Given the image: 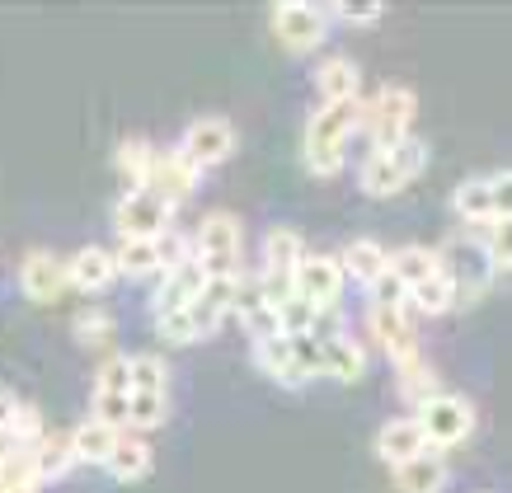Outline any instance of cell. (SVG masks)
Masks as SVG:
<instances>
[{"label":"cell","mask_w":512,"mask_h":493,"mask_svg":"<svg viewBox=\"0 0 512 493\" xmlns=\"http://www.w3.org/2000/svg\"><path fill=\"white\" fill-rule=\"evenodd\" d=\"M362 127V104H320L306 118V141H301V160L311 174H339L348 137Z\"/></svg>","instance_id":"cell-1"},{"label":"cell","mask_w":512,"mask_h":493,"mask_svg":"<svg viewBox=\"0 0 512 493\" xmlns=\"http://www.w3.org/2000/svg\"><path fill=\"white\" fill-rule=\"evenodd\" d=\"M113 263H118V273H127V278H156V273H165L160 240H123Z\"/></svg>","instance_id":"cell-26"},{"label":"cell","mask_w":512,"mask_h":493,"mask_svg":"<svg viewBox=\"0 0 512 493\" xmlns=\"http://www.w3.org/2000/svg\"><path fill=\"white\" fill-rule=\"evenodd\" d=\"M19 414V400L10 395V390H0V437H10V423H15Z\"/></svg>","instance_id":"cell-40"},{"label":"cell","mask_w":512,"mask_h":493,"mask_svg":"<svg viewBox=\"0 0 512 493\" xmlns=\"http://www.w3.org/2000/svg\"><path fill=\"white\" fill-rule=\"evenodd\" d=\"M339 263H343V273L357 278L367 292L390 278V249L381 245V240H353V245L339 254Z\"/></svg>","instance_id":"cell-16"},{"label":"cell","mask_w":512,"mask_h":493,"mask_svg":"<svg viewBox=\"0 0 512 493\" xmlns=\"http://www.w3.org/2000/svg\"><path fill=\"white\" fill-rule=\"evenodd\" d=\"M76 334L85 343H99V339H109V334H113V320L104 315V310H85V315L76 320Z\"/></svg>","instance_id":"cell-37"},{"label":"cell","mask_w":512,"mask_h":493,"mask_svg":"<svg viewBox=\"0 0 512 493\" xmlns=\"http://www.w3.org/2000/svg\"><path fill=\"white\" fill-rule=\"evenodd\" d=\"M179 151H184V160L188 165H198V170L221 165V160L235 151V127L226 123V118H198V123H188Z\"/></svg>","instance_id":"cell-11"},{"label":"cell","mask_w":512,"mask_h":493,"mask_svg":"<svg viewBox=\"0 0 512 493\" xmlns=\"http://www.w3.org/2000/svg\"><path fill=\"white\" fill-rule=\"evenodd\" d=\"M254 362L278 381V386H306L315 376H325V343L315 334H282V339L254 343Z\"/></svg>","instance_id":"cell-3"},{"label":"cell","mask_w":512,"mask_h":493,"mask_svg":"<svg viewBox=\"0 0 512 493\" xmlns=\"http://www.w3.org/2000/svg\"><path fill=\"white\" fill-rule=\"evenodd\" d=\"M451 212L470 221V226H489L494 221V198H489V174H470L451 188Z\"/></svg>","instance_id":"cell-22"},{"label":"cell","mask_w":512,"mask_h":493,"mask_svg":"<svg viewBox=\"0 0 512 493\" xmlns=\"http://www.w3.org/2000/svg\"><path fill=\"white\" fill-rule=\"evenodd\" d=\"M325 376H339V381H357L367 371V348L353 339V334H325Z\"/></svg>","instance_id":"cell-24"},{"label":"cell","mask_w":512,"mask_h":493,"mask_svg":"<svg viewBox=\"0 0 512 493\" xmlns=\"http://www.w3.org/2000/svg\"><path fill=\"white\" fill-rule=\"evenodd\" d=\"M343 263L334 254H306L296 263V296H306L315 310H339L343 301Z\"/></svg>","instance_id":"cell-9"},{"label":"cell","mask_w":512,"mask_h":493,"mask_svg":"<svg viewBox=\"0 0 512 493\" xmlns=\"http://www.w3.org/2000/svg\"><path fill=\"white\" fill-rule=\"evenodd\" d=\"M428 447V437H423L419 418L404 414V418H390V423H381V432H376V456L390 465V470H400V465H409L414 456H423Z\"/></svg>","instance_id":"cell-12"},{"label":"cell","mask_w":512,"mask_h":493,"mask_svg":"<svg viewBox=\"0 0 512 493\" xmlns=\"http://www.w3.org/2000/svg\"><path fill=\"white\" fill-rule=\"evenodd\" d=\"M19 282H24V292L33 296V301H57L62 296V287L71 278H66V263L57 259V254H29L24 259V273H19Z\"/></svg>","instance_id":"cell-18"},{"label":"cell","mask_w":512,"mask_h":493,"mask_svg":"<svg viewBox=\"0 0 512 493\" xmlns=\"http://www.w3.org/2000/svg\"><path fill=\"white\" fill-rule=\"evenodd\" d=\"M5 456H10V437H0V470H5Z\"/></svg>","instance_id":"cell-41"},{"label":"cell","mask_w":512,"mask_h":493,"mask_svg":"<svg viewBox=\"0 0 512 493\" xmlns=\"http://www.w3.org/2000/svg\"><path fill=\"white\" fill-rule=\"evenodd\" d=\"M118 437H123L118 428L99 423V418H85V423L71 432V451H76L80 465H109L113 447H118Z\"/></svg>","instance_id":"cell-23"},{"label":"cell","mask_w":512,"mask_h":493,"mask_svg":"<svg viewBox=\"0 0 512 493\" xmlns=\"http://www.w3.org/2000/svg\"><path fill=\"white\" fill-rule=\"evenodd\" d=\"M146 470H151V447H146V437L123 432L118 447H113V456H109V475L123 479V484H132V479H141Z\"/></svg>","instance_id":"cell-25"},{"label":"cell","mask_w":512,"mask_h":493,"mask_svg":"<svg viewBox=\"0 0 512 493\" xmlns=\"http://www.w3.org/2000/svg\"><path fill=\"white\" fill-rule=\"evenodd\" d=\"M442 484H447V451H423V456L395 470L400 493H442Z\"/></svg>","instance_id":"cell-19"},{"label":"cell","mask_w":512,"mask_h":493,"mask_svg":"<svg viewBox=\"0 0 512 493\" xmlns=\"http://www.w3.org/2000/svg\"><path fill=\"white\" fill-rule=\"evenodd\" d=\"M170 414L165 395H132V428H160Z\"/></svg>","instance_id":"cell-34"},{"label":"cell","mask_w":512,"mask_h":493,"mask_svg":"<svg viewBox=\"0 0 512 493\" xmlns=\"http://www.w3.org/2000/svg\"><path fill=\"white\" fill-rule=\"evenodd\" d=\"M437 254H442V273H447L451 287H456V306H470V301H480V296L489 292L494 259H489L484 240H475V235H451L447 249H437Z\"/></svg>","instance_id":"cell-4"},{"label":"cell","mask_w":512,"mask_h":493,"mask_svg":"<svg viewBox=\"0 0 512 493\" xmlns=\"http://www.w3.org/2000/svg\"><path fill=\"white\" fill-rule=\"evenodd\" d=\"M428 165V146L419 137H404L395 146H381V151H367L362 160V170H357V184L367 198H390V193H400L409 188L414 179L423 174Z\"/></svg>","instance_id":"cell-2"},{"label":"cell","mask_w":512,"mask_h":493,"mask_svg":"<svg viewBox=\"0 0 512 493\" xmlns=\"http://www.w3.org/2000/svg\"><path fill=\"white\" fill-rule=\"evenodd\" d=\"M240 221L231 212H212L193 235V259L202 263L207 278H240Z\"/></svg>","instance_id":"cell-7"},{"label":"cell","mask_w":512,"mask_h":493,"mask_svg":"<svg viewBox=\"0 0 512 493\" xmlns=\"http://www.w3.org/2000/svg\"><path fill=\"white\" fill-rule=\"evenodd\" d=\"M414 108H419V99H414V90H404V85H381L372 94V104H362V132L372 141V151L414 137L409 132L414 127Z\"/></svg>","instance_id":"cell-6"},{"label":"cell","mask_w":512,"mask_h":493,"mask_svg":"<svg viewBox=\"0 0 512 493\" xmlns=\"http://www.w3.org/2000/svg\"><path fill=\"white\" fill-rule=\"evenodd\" d=\"M165 376H170L165 357H156V353L132 357V395H165Z\"/></svg>","instance_id":"cell-30"},{"label":"cell","mask_w":512,"mask_h":493,"mask_svg":"<svg viewBox=\"0 0 512 493\" xmlns=\"http://www.w3.org/2000/svg\"><path fill=\"white\" fill-rule=\"evenodd\" d=\"M198 165H188L184 151H156V165H151V174H146V188L151 193H160V198L170 202V207H179V202L198 188Z\"/></svg>","instance_id":"cell-13"},{"label":"cell","mask_w":512,"mask_h":493,"mask_svg":"<svg viewBox=\"0 0 512 493\" xmlns=\"http://www.w3.org/2000/svg\"><path fill=\"white\" fill-rule=\"evenodd\" d=\"M480 240L484 249H489V259H494V268H503V273H512V216H494L489 226H480Z\"/></svg>","instance_id":"cell-32"},{"label":"cell","mask_w":512,"mask_h":493,"mask_svg":"<svg viewBox=\"0 0 512 493\" xmlns=\"http://www.w3.org/2000/svg\"><path fill=\"white\" fill-rule=\"evenodd\" d=\"M66 278H71V287H80V292H104V287L118 278V263H113L109 249L90 245L66 263Z\"/></svg>","instance_id":"cell-21"},{"label":"cell","mask_w":512,"mask_h":493,"mask_svg":"<svg viewBox=\"0 0 512 493\" xmlns=\"http://www.w3.org/2000/svg\"><path fill=\"white\" fill-rule=\"evenodd\" d=\"M33 461H38V479H62L71 465H76V451H71V437H43L33 447Z\"/></svg>","instance_id":"cell-28"},{"label":"cell","mask_w":512,"mask_h":493,"mask_svg":"<svg viewBox=\"0 0 512 493\" xmlns=\"http://www.w3.org/2000/svg\"><path fill=\"white\" fill-rule=\"evenodd\" d=\"M442 273V254L428 245H404V249H390V278L404 287V296L423 287V282H433Z\"/></svg>","instance_id":"cell-17"},{"label":"cell","mask_w":512,"mask_h":493,"mask_svg":"<svg viewBox=\"0 0 512 493\" xmlns=\"http://www.w3.org/2000/svg\"><path fill=\"white\" fill-rule=\"evenodd\" d=\"M273 33L282 38V47L311 52L329 38V10H320V5H278L273 10Z\"/></svg>","instance_id":"cell-10"},{"label":"cell","mask_w":512,"mask_h":493,"mask_svg":"<svg viewBox=\"0 0 512 493\" xmlns=\"http://www.w3.org/2000/svg\"><path fill=\"white\" fill-rule=\"evenodd\" d=\"M489 198H494V216H512V170L489 174Z\"/></svg>","instance_id":"cell-38"},{"label":"cell","mask_w":512,"mask_h":493,"mask_svg":"<svg viewBox=\"0 0 512 493\" xmlns=\"http://www.w3.org/2000/svg\"><path fill=\"white\" fill-rule=\"evenodd\" d=\"M151 165H156V146H146V141H123V146H118V170L127 174L132 188H146Z\"/></svg>","instance_id":"cell-31"},{"label":"cell","mask_w":512,"mask_h":493,"mask_svg":"<svg viewBox=\"0 0 512 493\" xmlns=\"http://www.w3.org/2000/svg\"><path fill=\"white\" fill-rule=\"evenodd\" d=\"M94 418L109 428H132V395H113V390H94Z\"/></svg>","instance_id":"cell-33"},{"label":"cell","mask_w":512,"mask_h":493,"mask_svg":"<svg viewBox=\"0 0 512 493\" xmlns=\"http://www.w3.org/2000/svg\"><path fill=\"white\" fill-rule=\"evenodd\" d=\"M395 376H400V395L404 400H414V409H419L423 400H428V395H437V376H433V367H428V357H409V362H400V367H395Z\"/></svg>","instance_id":"cell-27"},{"label":"cell","mask_w":512,"mask_h":493,"mask_svg":"<svg viewBox=\"0 0 512 493\" xmlns=\"http://www.w3.org/2000/svg\"><path fill=\"white\" fill-rule=\"evenodd\" d=\"M202 287H207V273H202V263L198 259H184V263H174L170 273H160V287H156V315H174V310H184L193 306L202 296Z\"/></svg>","instance_id":"cell-14"},{"label":"cell","mask_w":512,"mask_h":493,"mask_svg":"<svg viewBox=\"0 0 512 493\" xmlns=\"http://www.w3.org/2000/svg\"><path fill=\"white\" fill-rule=\"evenodd\" d=\"M170 216L174 207L151 188H127L123 202L113 207V221H118L123 240H160L170 231Z\"/></svg>","instance_id":"cell-8"},{"label":"cell","mask_w":512,"mask_h":493,"mask_svg":"<svg viewBox=\"0 0 512 493\" xmlns=\"http://www.w3.org/2000/svg\"><path fill=\"white\" fill-rule=\"evenodd\" d=\"M315 85H320V104H357V90H362V71H357L353 57H325L315 66Z\"/></svg>","instance_id":"cell-15"},{"label":"cell","mask_w":512,"mask_h":493,"mask_svg":"<svg viewBox=\"0 0 512 493\" xmlns=\"http://www.w3.org/2000/svg\"><path fill=\"white\" fill-rule=\"evenodd\" d=\"M10 437H15L19 447H38V442H43V414H38L33 404H19L15 423H10Z\"/></svg>","instance_id":"cell-36"},{"label":"cell","mask_w":512,"mask_h":493,"mask_svg":"<svg viewBox=\"0 0 512 493\" xmlns=\"http://www.w3.org/2000/svg\"><path fill=\"white\" fill-rule=\"evenodd\" d=\"M414 418H419V428H423V437H428L433 451L461 447L470 432H475V404H470L466 395H456V390L428 395V400L414 409Z\"/></svg>","instance_id":"cell-5"},{"label":"cell","mask_w":512,"mask_h":493,"mask_svg":"<svg viewBox=\"0 0 512 493\" xmlns=\"http://www.w3.org/2000/svg\"><path fill=\"white\" fill-rule=\"evenodd\" d=\"M94 390H113V395H132V357H109L99 367V386Z\"/></svg>","instance_id":"cell-35"},{"label":"cell","mask_w":512,"mask_h":493,"mask_svg":"<svg viewBox=\"0 0 512 493\" xmlns=\"http://www.w3.org/2000/svg\"><path fill=\"white\" fill-rule=\"evenodd\" d=\"M306 259V245H301V235L292 226H273L264 235V268L268 278H296V263Z\"/></svg>","instance_id":"cell-20"},{"label":"cell","mask_w":512,"mask_h":493,"mask_svg":"<svg viewBox=\"0 0 512 493\" xmlns=\"http://www.w3.org/2000/svg\"><path fill=\"white\" fill-rule=\"evenodd\" d=\"M381 19V5H334L329 10V24H376Z\"/></svg>","instance_id":"cell-39"},{"label":"cell","mask_w":512,"mask_h":493,"mask_svg":"<svg viewBox=\"0 0 512 493\" xmlns=\"http://www.w3.org/2000/svg\"><path fill=\"white\" fill-rule=\"evenodd\" d=\"M451 306H456V287H451L447 273H437L433 282L409 292V310H419V315H447Z\"/></svg>","instance_id":"cell-29"}]
</instances>
